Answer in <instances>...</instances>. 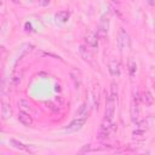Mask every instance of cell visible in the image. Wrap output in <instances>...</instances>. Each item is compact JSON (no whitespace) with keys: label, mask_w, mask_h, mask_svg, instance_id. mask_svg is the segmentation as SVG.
I'll list each match as a JSON object with an SVG mask.
<instances>
[{"label":"cell","mask_w":155,"mask_h":155,"mask_svg":"<svg viewBox=\"0 0 155 155\" xmlns=\"http://www.w3.org/2000/svg\"><path fill=\"white\" fill-rule=\"evenodd\" d=\"M116 42H117V47H119L121 53L130 51V48H131V38H130V34L126 31V29H124V28L119 29L117 35H116Z\"/></svg>","instance_id":"obj_1"},{"label":"cell","mask_w":155,"mask_h":155,"mask_svg":"<svg viewBox=\"0 0 155 155\" xmlns=\"http://www.w3.org/2000/svg\"><path fill=\"white\" fill-rule=\"evenodd\" d=\"M108 31H109V17L107 13H104L99 22H98V27H97V35L101 40H105L108 36Z\"/></svg>","instance_id":"obj_2"},{"label":"cell","mask_w":155,"mask_h":155,"mask_svg":"<svg viewBox=\"0 0 155 155\" xmlns=\"http://www.w3.org/2000/svg\"><path fill=\"white\" fill-rule=\"evenodd\" d=\"M116 101H117V97L111 94V93H109V96L107 97V101H105V110H104V117L105 119H108V120H113L114 119Z\"/></svg>","instance_id":"obj_3"},{"label":"cell","mask_w":155,"mask_h":155,"mask_svg":"<svg viewBox=\"0 0 155 155\" xmlns=\"http://www.w3.org/2000/svg\"><path fill=\"white\" fill-rule=\"evenodd\" d=\"M85 122H86V119H84V117H75L73 121H70L65 127H64V131H67V132H75V131H79V130H81L82 128V126L85 125Z\"/></svg>","instance_id":"obj_4"},{"label":"cell","mask_w":155,"mask_h":155,"mask_svg":"<svg viewBox=\"0 0 155 155\" xmlns=\"http://www.w3.org/2000/svg\"><path fill=\"white\" fill-rule=\"evenodd\" d=\"M10 145H11L12 148L17 149V150H22V151H27V153H35V151L38 150L35 147L23 144V143H21L19 140L13 139V138H12V139H10Z\"/></svg>","instance_id":"obj_5"},{"label":"cell","mask_w":155,"mask_h":155,"mask_svg":"<svg viewBox=\"0 0 155 155\" xmlns=\"http://www.w3.org/2000/svg\"><path fill=\"white\" fill-rule=\"evenodd\" d=\"M98 40H99V38H98L97 33H94L93 30H90L85 36V42H86L87 47H90L92 50H96L98 47Z\"/></svg>","instance_id":"obj_6"},{"label":"cell","mask_w":155,"mask_h":155,"mask_svg":"<svg viewBox=\"0 0 155 155\" xmlns=\"http://www.w3.org/2000/svg\"><path fill=\"white\" fill-rule=\"evenodd\" d=\"M108 69H109V73L111 76L114 78H119L121 75V64L119 61L116 59H111L109 62V65H108Z\"/></svg>","instance_id":"obj_7"},{"label":"cell","mask_w":155,"mask_h":155,"mask_svg":"<svg viewBox=\"0 0 155 155\" xmlns=\"http://www.w3.org/2000/svg\"><path fill=\"white\" fill-rule=\"evenodd\" d=\"M79 51H80V56H81V58H82L85 62H87V63L94 65V58H93V54H92L91 51L87 48V46L81 45L80 48H79Z\"/></svg>","instance_id":"obj_8"},{"label":"cell","mask_w":155,"mask_h":155,"mask_svg":"<svg viewBox=\"0 0 155 155\" xmlns=\"http://www.w3.org/2000/svg\"><path fill=\"white\" fill-rule=\"evenodd\" d=\"M18 121L23 125V126H25V127H30L31 125H33V117L27 113V111H19L18 113Z\"/></svg>","instance_id":"obj_9"},{"label":"cell","mask_w":155,"mask_h":155,"mask_svg":"<svg viewBox=\"0 0 155 155\" xmlns=\"http://www.w3.org/2000/svg\"><path fill=\"white\" fill-rule=\"evenodd\" d=\"M130 113H131V119L133 122H137L139 120V115H140V109H139V103H136L132 101L131 103V108H130Z\"/></svg>","instance_id":"obj_10"},{"label":"cell","mask_w":155,"mask_h":155,"mask_svg":"<svg viewBox=\"0 0 155 155\" xmlns=\"http://www.w3.org/2000/svg\"><path fill=\"white\" fill-rule=\"evenodd\" d=\"M70 78H71V80L74 81V85H75V88H79L80 86H81V73H80V70H78V69H71L70 70Z\"/></svg>","instance_id":"obj_11"},{"label":"cell","mask_w":155,"mask_h":155,"mask_svg":"<svg viewBox=\"0 0 155 155\" xmlns=\"http://www.w3.org/2000/svg\"><path fill=\"white\" fill-rule=\"evenodd\" d=\"M21 81H22V73L18 71V70L13 71L11 78H10V85L12 87H16V86H18L21 84Z\"/></svg>","instance_id":"obj_12"},{"label":"cell","mask_w":155,"mask_h":155,"mask_svg":"<svg viewBox=\"0 0 155 155\" xmlns=\"http://www.w3.org/2000/svg\"><path fill=\"white\" fill-rule=\"evenodd\" d=\"M1 116H2V120H8L12 116V109H11L10 104H7L5 102L2 103V107H1Z\"/></svg>","instance_id":"obj_13"},{"label":"cell","mask_w":155,"mask_h":155,"mask_svg":"<svg viewBox=\"0 0 155 155\" xmlns=\"http://www.w3.org/2000/svg\"><path fill=\"white\" fill-rule=\"evenodd\" d=\"M69 17H70V13H69V11H67V10L59 11V12H57V13L54 15L56 21H57V22H61V23H65V22H68Z\"/></svg>","instance_id":"obj_14"},{"label":"cell","mask_w":155,"mask_h":155,"mask_svg":"<svg viewBox=\"0 0 155 155\" xmlns=\"http://www.w3.org/2000/svg\"><path fill=\"white\" fill-rule=\"evenodd\" d=\"M142 101H143V103L145 104V105H153L154 104V97H153V94H151V92L149 91V90H145L144 92H143V94H142Z\"/></svg>","instance_id":"obj_15"},{"label":"cell","mask_w":155,"mask_h":155,"mask_svg":"<svg viewBox=\"0 0 155 155\" xmlns=\"http://www.w3.org/2000/svg\"><path fill=\"white\" fill-rule=\"evenodd\" d=\"M88 105L87 103H84L78 110H76V116L78 117H84V119H87L88 117Z\"/></svg>","instance_id":"obj_16"},{"label":"cell","mask_w":155,"mask_h":155,"mask_svg":"<svg viewBox=\"0 0 155 155\" xmlns=\"http://www.w3.org/2000/svg\"><path fill=\"white\" fill-rule=\"evenodd\" d=\"M136 125H137V128H139V130H143V131H147L149 127H150V119L149 117H147V119H139L137 122H136Z\"/></svg>","instance_id":"obj_17"},{"label":"cell","mask_w":155,"mask_h":155,"mask_svg":"<svg viewBox=\"0 0 155 155\" xmlns=\"http://www.w3.org/2000/svg\"><path fill=\"white\" fill-rule=\"evenodd\" d=\"M127 67H128V74H130V76H131V78L134 76L136 73H137V63H136V61H134L133 58H130Z\"/></svg>","instance_id":"obj_18"},{"label":"cell","mask_w":155,"mask_h":155,"mask_svg":"<svg viewBox=\"0 0 155 155\" xmlns=\"http://www.w3.org/2000/svg\"><path fill=\"white\" fill-rule=\"evenodd\" d=\"M92 99H93V105H94V108L98 109V105H99V85H96V86H94Z\"/></svg>","instance_id":"obj_19"},{"label":"cell","mask_w":155,"mask_h":155,"mask_svg":"<svg viewBox=\"0 0 155 155\" xmlns=\"http://www.w3.org/2000/svg\"><path fill=\"white\" fill-rule=\"evenodd\" d=\"M18 108L22 110V111H30V109H31V105H30V103L28 102V101H25V99H19L18 101Z\"/></svg>","instance_id":"obj_20"},{"label":"cell","mask_w":155,"mask_h":155,"mask_svg":"<svg viewBox=\"0 0 155 155\" xmlns=\"http://www.w3.org/2000/svg\"><path fill=\"white\" fill-rule=\"evenodd\" d=\"M140 99L142 97L139 96V92H138V87L134 86L133 90H132V101L136 102V103H140Z\"/></svg>","instance_id":"obj_21"},{"label":"cell","mask_w":155,"mask_h":155,"mask_svg":"<svg viewBox=\"0 0 155 155\" xmlns=\"http://www.w3.org/2000/svg\"><path fill=\"white\" fill-rule=\"evenodd\" d=\"M145 133V131H143V130H139V128H136L133 132H132V136H133V138H140V139H143V134Z\"/></svg>","instance_id":"obj_22"},{"label":"cell","mask_w":155,"mask_h":155,"mask_svg":"<svg viewBox=\"0 0 155 155\" xmlns=\"http://www.w3.org/2000/svg\"><path fill=\"white\" fill-rule=\"evenodd\" d=\"M86 151H92V149H91V144H86L85 147H82V148L80 149V153H86Z\"/></svg>","instance_id":"obj_23"},{"label":"cell","mask_w":155,"mask_h":155,"mask_svg":"<svg viewBox=\"0 0 155 155\" xmlns=\"http://www.w3.org/2000/svg\"><path fill=\"white\" fill-rule=\"evenodd\" d=\"M51 2V0H39V5L40 6H47Z\"/></svg>","instance_id":"obj_24"},{"label":"cell","mask_w":155,"mask_h":155,"mask_svg":"<svg viewBox=\"0 0 155 155\" xmlns=\"http://www.w3.org/2000/svg\"><path fill=\"white\" fill-rule=\"evenodd\" d=\"M25 30H27V31H31V24L28 23V22L25 23Z\"/></svg>","instance_id":"obj_25"},{"label":"cell","mask_w":155,"mask_h":155,"mask_svg":"<svg viewBox=\"0 0 155 155\" xmlns=\"http://www.w3.org/2000/svg\"><path fill=\"white\" fill-rule=\"evenodd\" d=\"M147 4L149 6H155V0H147Z\"/></svg>","instance_id":"obj_26"},{"label":"cell","mask_w":155,"mask_h":155,"mask_svg":"<svg viewBox=\"0 0 155 155\" xmlns=\"http://www.w3.org/2000/svg\"><path fill=\"white\" fill-rule=\"evenodd\" d=\"M12 2H15V4H19V0H11Z\"/></svg>","instance_id":"obj_27"}]
</instances>
